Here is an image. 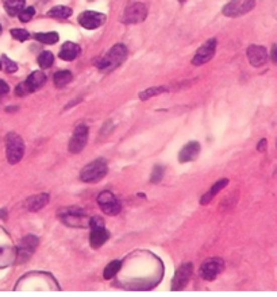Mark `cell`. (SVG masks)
<instances>
[{
	"label": "cell",
	"mask_w": 277,
	"mask_h": 297,
	"mask_svg": "<svg viewBox=\"0 0 277 297\" xmlns=\"http://www.w3.org/2000/svg\"><path fill=\"white\" fill-rule=\"evenodd\" d=\"M147 15V9L146 6L143 3H133L127 9L125 10V14H123V18H122V22L123 23H127V25H133V23H139V22L145 21V18Z\"/></svg>",
	"instance_id": "cell-9"
},
{
	"label": "cell",
	"mask_w": 277,
	"mask_h": 297,
	"mask_svg": "<svg viewBox=\"0 0 277 297\" xmlns=\"http://www.w3.org/2000/svg\"><path fill=\"white\" fill-rule=\"evenodd\" d=\"M54 62V56L50 52H42L38 56V65L42 69H48Z\"/></svg>",
	"instance_id": "cell-26"
},
{
	"label": "cell",
	"mask_w": 277,
	"mask_h": 297,
	"mask_svg": "<svg viewBox=\"0 0 277 297\" xmlns=\"http://www.w3.org/2000/svg\"><path fill=\"white\" fill-rule=\"evenodd\" d=\"M215 50H217V39H208L207 42L203 43V45L198 49V52L195 53V56L192 58V65L200 66V65L207 64L208 61L211 60L212 57H214V54H215Z\"/></svg>",
	"instance_id": "cell-8"
},
{
	"label": "cell",
	"mask_w": 277,
	"mask_h": 297,
	"mask_svg": "<svg viewBox=\"0 0 277 297\" xmlns=\"http://www.w3.org/2000/svg\"><path fill=\"white\" fill-rule=\"evenodd\" d=\"M270 57H272L273 62H276L277 64V45H274L272 48V52H270Z\"/></svg>",
	"instance_id": "cell-34"
},
{
	"label": "cell",
	"mask_w": 277,
	"mask_h": 297,
	"mask_svg": "<svg viewBox=\"0 0 277 297\" xmlns=\"http://www.w3.org/2000/svg\"><path fill=\"white\" fill-rule=\"evenodd\" d=\"M0 69H2V62H0Z\"/></svg>",
	"instance_id": "cell-36"
},
{
	"label": "cell",
	"mask_w": 277,
	"mask_h": 297,
	"mask_svg": "<svg viewBox=\"0 0 277 297\" xmlns=\"http://www.w3.org/2000/svg\"><path fill=\"white\" fill-rule=\"evenodd\" d=\"M255 0H231L230 3L223 7V14L226 17L235 18V17H242L246 13H249L250 10L254 9Z\"/></svg>",
	"instance_id": "cell-6"
},
{
	"label": "cell",
	"mask_w": 277,
	"mask_h": 297,
	"mask_svg": "<svg viewBox=\"0 0 277 297\" xmlns=\"http://www.w3.org/2000/svg\"><path fill=\"white\" fill-rule=\"evenodd\" d=\"M80 52H81V49L77 43L65 42L62 45V49H61L60 58H62L64 61H73L74 58H77Z\"/></svg>",
	"instance_id": "cell-17"
},
{
	"label": "cell",
	"mask_w": 277,
	"mask_h": 297,
	"mask_svg": "<svg viewBox=\"0 0 277 297\" xmlns=\"http://www.w3.org/2000/svg\"><path fill=\"white\" fill-rule=\"evenodd\" d=\"M3 58V64H5V70L7 72V73H14V72H17L18 66L15 62H13V61L10 60L9 57L3 56L2 57Z\"/></svg>",
	"instance_id": "cell-30"
},
{
	"label": "cell",
	"mask_w": 277,
	"mask_h": 297,
	"mask_svg": "<svg viewBox=\"0 0 277 297\" xmlns=\"http://www.w3.org/2000/svg\"><path fill=\"white\" fill-rule=\"evenodd\" d=\"M29 93H31L30 89H29V86L26 85V82L23 81L21 84H18L17 88H15V95L19 96V97H23V96H27Z\"/></svg>",
	"instance_id": "cell-31"
},
{
	"label": "cell",
	"mask_w": 277,
	"mask_h": 297,
	"mask_svg": "<svg viewBox=\"0 0 277 297\" xmlns=\"http://www.w3.org/2000/svg\"><path fill=\"white\" fill-rule=\"evenodd\" d=\"M162 176H164V168L157 165L156 168L153 169V173H152V177H150V180H152V182H158V181L162 180Z\"/></svg>",
	"instance_id": "cell-32"
},
{
	"label": "cell",
	"mask_w": 277,
	"mask_h": 297,
	"mask_svg": "<svg viewBox=\"0 0 277 297\" xmlns=\"http://www.w3.org/2000/svg\"><path fill=\"white\" fill-rule=\"evenodd\" d=\"M25 154V142L17 133H9L6 137V155L11 165L18 164Z\"/></svg>",
	"instance_id": "cell-2"
},
{
	"label": "cell",
	"mask_w": 277,
	"mask_h": 297,
	"mask_svg": "<svg viewBox=\"0 0 277 297\" xmlns=\"http://www.w3.org/2000/svg\"><path fill=\"white\" fill-rule=\"evenodd\" d=\"M11 35H13L14 39H17V41H27V39L30 38V34H29V31L23 30V29H13V30L10 31Z\"/></svg>",
	"instance_id": "cell-28"
},
{
	"label": "cell",
	"mask_w": 277,
	"mask_h": 297,
	"mask_svg": "<svg viewBox=\"0 0 277 297\" xmlns=\"http://www.w3.org/2000/svg\"><path fill=\"white\" fill-rule=\"evenodd\" d=\"M58 218L62 223L68 224L70 227H87L91 223V220H88L87 214L77 207L61 208L58 211Z\"/></svg>",
	"instance_id": "cell-3"
},
{
	"label": "cell",
	"mask_w": 277,
	"mask_h": 297,
	"mask_svg": "<svg viewBox=\"0 0 277 297\" xmlns=\"http://www.w3.org/2000/svg\"><path fill=\"white\" fill-rule=\"evenodd\" d=\"M73 80V74L69 70H61L54 74V84L57 88H64Z\"/></svg>",
	"instance_id": "cell-22"
},
{
	"label": "cell",
	"mask_w": 277,
	"mask_h": 297,
	"mask_svg": "<svg viewBox=\"0 0 277 297\" xmlns=\"http://www.w3.org/2000/svg\"><path fill=\"white\" fill-rule=\"evenodd\" d=\"M98 204L100 210L107 215H117L121 211V203L111 192H102L98 196Z\"/></svg>",
	"instance_id": "cell-10"
},
{
	"label": "cell",
	"mask_w": 277,
	"mask_h": 297,
	"mask_svg": "<svg viewBox=\"0 0 277 297\" xmlns=\"http://www.w3.org/2000/svg\"><path fill=\"white\" fill-rule=\"evenodd\" d=\"M5 9L7 14L11 15V17L19 15L21 11L25 9V0H6Z\"/></svg>",
	"instance_id": "cell-21"
},
{
	"label": "cell",
	"mask_w": 277,
	"mask_h": 297,
	"mask_svg": "<svg viewBox=\"0 0 277 297\" xmlns=\"http://www.w3.org/2000/svg\"><path fill=\"white\" fill-rule=\"evenodd\" d=\"M121 266H122L121 261H113V262H110L109 265L106 266V269H104L103 277L106 278V280H111V278L117 274L118 271L121 270Z\"/></svg>",
	"instance_id": "cell-25"
},
{
	"label": "cell",
	"mask_w": 277,
	"mask_h": 297,
	"mask_svg": "<svg viewBox=\"0 0 277 297\" xmlns=\"http://www.w3.org/2000/svg\"><path fill=\"white\" fill-rule=\"evenodd\" d=\"M258 151H264L266 149V139H262L260 143H258V146H257Z\"/></svg>",
	"instance_id": "cell-35"
},
{
	"label": "cell",
	"mask_w": 277,
	"mask_h": 297,
	"mask_svg": "<svg viewBox=\"0 0 277 297\" xmlns=\"http://www.w3.org/2000/svg\"><path fill=\"white\" fill-rule=\"evenodd\" d=\"M126 56H127V48L123 43H117L103 57H100L95 65L102 72H111L125 61Z\"/></svg>",
	"instance_id": "cell-1"
},
{
	"label": "cell",
	"mask_w": 277,
	"mask_h": 297,
	"mask_svg": "<svg viewBox=\"0 0 277 297\" xmlns=\"http://www.w3.org/2000/svg\"><path fill=\"white\" fill-rule=\"evenodd\" d=\"M34 38L37 39V41H39V42L53 45V43H56L57 41H58L60 37H58L57 33L50 31V33H37V34H34Z\"/></svg>",
	"instance_id": "cell-24"
},
{
	"label": "cell",
	"mask_w": 277,
	"mask_h": 297,
	"mask_svg": "<svg viewBox=\"0 0 277 297\" xmlns=\"http://www.w3.org/2000/svg\"><path fill=\"white\" fill-rule=\"evenodd\" d=\"M107 173V162L103 158H98L88 164L80 173V178L84 182H96L102 180Z\"/></svg>",
	"instance_id": "cell-4"
},
{
	"label": "cell",
	"mask_w": 277,
	"mask_h": 297,
	"mask_svg": "<svg viewBox=\"0 0 277 297\" xmlns=\"http://www.w3.org/2000/svg\"><path fill=\"white\" fill-rule=\"evenodd\" d=\"M37 245H38V239L35 237H33V235H29V237L23 238L22 242H21V246H19V253H18L21 262L26 261V259L33 254V251L35 250Z\"/></svg>",
	"instance_id": "cell-15"
},
{
	"label": "cell",
	"mask_w": 277,
	"mask_h": 297,
	"mask_svg": "<svg viewBox=\"0 0 277 297\" xmlns=\"http://www.w3.org/2000/svg\"><path fill=\"white\" fill-rule=\"evenodd\" d=\"M7 92H9V85L3 80H0V96L6 95Z\"/></svg>",
	"instance_id": "cell-33"
},
{
	"label": "cell",
	"mask_w": 277,
	"mask_h": 297,
	"mask_svg": "<svg viewBox=\"0 0 277 297\" xmlns=\"http://www.w3.org/2000/svg\"><path fill=\"white\" fill-rule=\"evenodd\" d=\"M165 92H166V88H165V86H154V88H149V89H145L143 92L139 93V99L147 100V99H150V97H153V96L165 93Z\"/></svg>",
	"instance_id": "cell-27"
},
{
	"label": "cell",
	"mask_w": 277,
	"mask_h": 297,
	"mask_svg": "<svg viewBox=\"0 0 277 297\" xmlns=\"http://www.w3.org/2000/svg\"><path fill=\"white\" fill-rule=\"evenodd\" d=\"M49 203V194H37L33 197H29L26 202V207L29 211H39L41 208H44Z\"/></svg>",
	"instance_id": "cell-19"
},
{
	"label": "cell",
	"mask_w": 277,
	"mask_h": 297,
	"mask_svg": "<svg viewBox=\"0 0 277 297\" xmlns=\"http://www.w3.org/2000/svg\"><path fill=\"white\" fill-rule=\"evenodd\" d=\"M180 2H184V0H180Z\"/></svg>",
	"instance_id": "cell-38"
},
{
	"label": "cell",
	"mask_w": 277,
	"mask_h": 297,
	"mask_svg": "<svg viewBox=\"0 0 277 297\" xmlns=\"http://www.w3.org/2000/svg\"><path fill=\"white\" fill-rule=\"evenodd\" d=\"M88 137H89V129L85 125H78L74 129V133L69 141V151L73 154H77L87 146Z\"/></svg>",
	"instance_id": "cell-7"
},
{
	"label": "cell",
	"mask_w": 277,
	"mask_h": 297,
	"mask_svg": "<svg viewBox=\"0 0 277 297\" xmlns=\"http://www.w3.org/2000/svg\"><path fill=\"white\" fill-rule=\"evenodd\" d=\"M191 274H192V263L187 262L181 265L174 274V278L172 281V289L173 290H181L187 285V282L190 281Z\"/></svg>",
	"instance_id": "cell-13"
},
{
	"label": "cell",
	"mask_w": 277,
	"mask_h": 297,
	"mask_svg": "<svg viewBox=\"0 0 277 297\" xmlns=\"http://www.w3.org/2000/svg\"><path fill=\"white\" fill-rule=\"evenodd\" d=\"M227 184H229V180H227V178H223V180L218 181L217 184H214V185L211 186V189H210L208 193L202 196V199H200V204H207V203L211 202V199L214 197L217 193H219L223 188H226Z\"/></svg>",
	"instance_id": "cell-20"
},
{
	"label": "cell",
	"mask_w": 277,
	"mask_h": 297,
	"mask_svg": "<svg viewBox=\"0 0 277 297\" xmlns=\"http://www.w3.org/2000/svg\"><path fill=\"white\" fill-rule=\"evenodd\" d=\"M223 270V261L221 258H210L200 267V277L206 281H214Z\"/></svg>",
	"instance_id": "cell-11"
},
{
	"label": "cell",
	"mask_w": 277,
	"mask_h": 297,
	"mask_svg": "<svg viewBox=\"0 0 277 297\" xmlns=\"http://www.w3.org/2000/svg\"><path fill=\"white\" fill-rule=\"evenodd\" d=\"M48 15L52 18H57V19H66L72 15V9L66 7V6H57L49 11Z\"/></svg>",
	"instance_id": "cell-23"
},
{
	"label": "cell",
	"mask_w": 277,
	"mask_h": 297,
	"mask_svg": "<svg viewBox=\"0 0 277 297\" xmlns=\"http://www.w3.org/2000/svg\"><path fill=\"white\" fill-rule=\"evenodd\" d=\"M200 151V145L198 142H188L186 146L182 147L180 154H178V161L181 164H186V162H190V161H194L196 159L198 154Z\"/></svg>",
	"instance_id": "cell-16"
},
{
	"label": "cell",
	"mask_w": 277,
	"mask_h": 297,
	"mask_svg": "<svg viewBox=\"0 0 277 297\" xmlns=\"http://www.w3.org/2000/svg\"><path fill=\"white\" fill-rule=\"evenodd\" d=\"M89 226L92 227L91 237H89V242H91V246L94 249H99L100 246L104 245V242H107V239L110 238L109 231L104 227V222L102 218L99 216H95L92 218Z\"/></svg>",
	"instance_id": "cell-5"
},
{
	"label": "cell",
	"mask_w": 277,
	"mask_h": 297,
	"mask_svg": "<svg viewBox=\"0 0 277 297\" xmlns=\"http://www.w3.org/2000/svg\"><path fill=\"white\" fill-rule=\"evenodd\" d=\"M247 58L253 66L260 68L268 61V52L264 46H258V45H251L247 48Z\"/></svg>",
	"instance_id": "cell-14"
},
{
	"label": "cell",
	"mask_w": 277,
	"mask_h": 297,
	"mask_svg": "<svg viewBox=\"0 0 277 297\" xmlns=\"http://www.w3.org/2000/svg\"><path fill=\"white\" fill-rule=\"evenodd\" d=\"M34 14H35L34 7H26V9H23L22 11H21V14H19L18 17H19V21L23 22V23H26V22L31 21V18L34 17Z\"/></svg>",
	"instance_id": "cell-29"
},
{
	"label": "cell",
	"mask_w": 277,
	"mask_h": 297,
	"mask_svg": "<svg viewBox=\"0 0 277 297\" xmlns=\"http://www.w3.org/2000/svg\"><path fill=\"white\" fill-rule=\"evenodd\" d=\"M25 82H26V85L29 86V89H30V92L33 93V92H35V90L42 88V86L45 85V82H46V76H45L42 72L37 70V72H33V73L27 77V80Z\"/></svg>",
	"instance_id": "cell-18"
},
{
	"label": "cell",
	"mask_w": 277,
	"mask_h": 297,
	"mask_svg": "<svg viewBox=\"0 0 277 297\" xmlns=\"http://www.w3.org/2000/svg\"><path fill=\"white\" fill-rule=\"evenodd\" d=\"M104 21H106V17L103 14L96 13V11H84L78 15V23L88 30H95L103 25Z\"/></svg>",
	"instance_id": "cell-12"
},
{
	"label": "cell",
	"mask_w": 277,
	"mask_h": 297,
	"mask_svg": "<svg viewBox=\"0 0 277 297\" xmlns=\"http://www.w3.org/2000/svg\"><path fill=\"white\" fill-rule=\"evenodd\" d=\"M0 31H2V27H0Z\"/></svg>",
	"instance_id": "cell-37"
}]
</instances>
